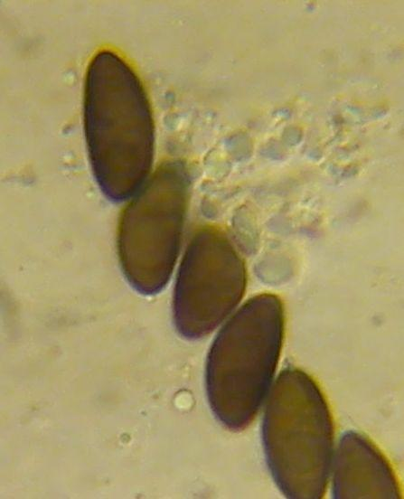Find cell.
I'll list each match as a JSON object with an SVG mask.
<instances>
[{"label":"cell","instance_id":"obj_2","mask_svg":"<svg viewBox=\"0 0 404 499\" xmlns=\"http://www.w3.org/2000/svg\"><path fill=\"white\" fill-rule=\"evenodd\" d=\"M274 295L249 299L222 326L208 353L205 386L211 410L231 431L247 428L272 383L285 329Z\"/></svg>","mask_w":404,"mask_h":499},{"label":"cell","instance_id":"obj_1","mask_svg":"<svg viewBox=\"0 0 404 499\" xmlns=\"http://www.w3.org/2000/svg\"><path fill=\"white\" fill-rule=\"evenodd\" d=\"M83 104L96 182L108 200H128L149 177L154 158V122L144 87L122 57L103 50L88 66Z\"/></svg>","mask_w":404,"mask_h":499},{"label":"cell","instance_id":"obj_6","mask_svg":"<svg viewBox=\"0 0 404 499\" xmlns=\"http://www.w3.org/2000/svg\"><path fill=\"white\" fill-rule=\"evenodd\" d=\"M333 459L334 498L401 497V487L390 462L364 434L345 431Z\"/></svg>","mask_w":404,"mask_h":499},{"label":"cell","instance_id":"obj_5","mask_svg":"<svg viewBox=\"0 0 404 499\" xmlns=\"http://www.w3.org/2000/svg\"><path fill=\"white\" fill-rule=\"evenodd\" d=\"M243 263L219 231L203 229L190 241L181 261L174 290L176 331L188 340L206 336L243 297Z\"/></svg>","mask_w":404,"mask_h":499},{"label":"cell","instance_id":"obj_4","mask_svg":"<svg viewBox=\"0 0 404 499\" xmlns=\"http://www.w3.org/2000/svg\"><path fill=\"white\" fill-rule=\"evenodd\" d=\"M190 176L180 161L163 163L130 198L118 223L117 252L129 285L159 293L176 263L186 215Z\"/></svg>","mask_w":404,"mask_h":499},{"label":"cell","instance_id":"obj_3","mask_svg":"<svg viewBox=\"0 0 404 499\" xmlns=\"http://www.w3.org/2000/svg\"><path fill=\"white\" fill-rule=\"evenodd\" d=\"M334 439L332 411L318 382L299 368H285L266 404L262 443L271 475L287 497L324 495Z\"/></svg>","mask_w":404,"mask_h":499}]
</instances>
